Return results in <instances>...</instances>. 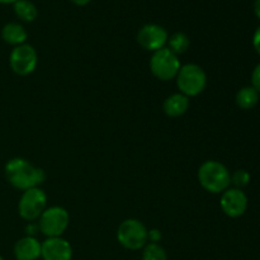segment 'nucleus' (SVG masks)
I'll use <instances>...</instances> for the list:
<instances>
[{
	"mask_svg": "<svg viewBox=\"0 0 260 260\" xmlns=\"http://www.w3.org/2000/svg\"><path fill=\"white\" fill-rule=\"evenodd\" d=\"M5 177L14 188L27 190L40 187L46 179V174L41 168L35 167L28 160L14 157L5 165Z\"/></svg>",
	"mask_w": 260,
	"mask_h": 260,
	"instance_id": "f257e3e1",
	"label": "nucleus"
},
{
	"mask_svg": "<svg viewBox=\"0 0 260 260\" xmlns=\"http://www.w3.org/2000/svg\"><path fill=\"white\" fill-rule=\"evenodd\" d=\"M198 182L203 189L217 194L229 189L231 184V174L228 168L220 161L208 160L198 169Z\"/></svg>",
	"mask_w": 260,
	"mask_h": 260,
	"instance_id": "f03ea898",
	"label": "nucleus"
},
{
	"mask_svg": "<svg viewBox=\"0 0 260 260\" xmlns=\"http://www.w3.org/2000/svg\"><path fill=\"white\" fill-rule=\"evenodd\" d=\"M207 85V75L201 66L187 63L182 66L177 75V86L185 96H197Z\"/></svg>",
	"mask_w": 260,
	"mask_h": 260,
	"instance_id": "7ed1b4c3",
	"label": "nucleus"
},
{
	"mask_svg": "<svg viewBox=\"0 0 260 260\" xmlns=\"http://www.w3.org/2000/svg\"><path fill=\"white\" fill-rule=\"evenodd\" d=\"M117 240L128 250H140L149 241V230L136 218L124 220L117 230Z\"/></svg>",
	"mask_w": 260,
	"mask_h": 260,
	"instance_id": "20e7f679",
	"label": "nucleus"
},
{
	"mask_svg": "<svg viewBox=\"0 0 260 260\" xmlns=\"http://www.w3.org/2000/svg\"><path fill=\"white\" fill-rule=\"evenodd\" d=\"M180 68L182 65H180L178 55L172 52L168 47L155 51L150 60V70L152 75L160 80L168 81L170 79L177 78Z\"/></svg>",
	"mask_w": 260,
	"mask_h": 260,
	"instance_id": "39448f33",
	"label": "nucleus"
},
{
	"mask_svg": "<svg viewBox=\"0 0 260 260\" xmlns=\"http://www.w3.org/2000/svg\"><path fill=\"white\" fill-rule=\"evenodd\" d=\"M70 216L63 207L53 206L43 211L38 221V229L47 238H60L69 228Z\"/></svg>",
	"mask_w": 260,
	"mask_h": 260,
	"instance_id": "423d86ee",
	"label": "nucleus"
},
{
	"mask_svg": "<svg viewBox=\"0 0 260 260\" xmlns=\"http://www.w3.org/2000/svg\"><path fill=\"white\" fill-rule=\"evenodd\" d=\"M47 206V196L40 187L30 188L23 192L18 203L19 216L25 221H35L40 218Z\"/></svg>",
	"mask_w": 260,
	"mask_h": 260,
	"instance_id": "0eeeda50",
	"label": "nucleus"
},
{
	"mask_svg": "<svg viewBox=\"0 0 260 260\" xmlns=\"http://www.w3.org/2000/svg\"><path fill=\"white\" fill-rule=\"evenodd\" d=\"M38 56L35 47L30 45L23 43L13 48L9 56V63L12 70L17 75L27 76L30 75L37 68Z\"/></svg>",
	"mask_w": 260,
	"mask_h": 260,
	"instance_id": "6e6552de",
	"label": "nucleus"
},
{
	"mask_svg": "<svg viewBox=\"0 0 260 260\" xmlns=\"http://www.w3.org/2000/svg\"><path fill=\"white\" fill-rule=\"evenodd\" d=\"M168 32L161 27L151 23V24H145L137 33V42L141 47L147 51L161 50L168 43Z\"/></svg>",
	"mask_w": 260,
	"mask_h": 260,
	"instance_id": "1a4fd4ad",
	"label": "nucleus"
},
{
	"mask_svg": "<svg viewBox=\"0 0 260 260\" xmlns=\"http://www.w3.org/2000/svg\"><path fill=\"white\" fill-rule=\"evenodd\" d=\"M221 208L226 216L236 218L243 216L248 208V197L238 188H229L221 196Z\"/></svg>",
	"mask_w": 260,
	"mask_h": 260,
	"instance_id": "9d476101",
	"label": "nucleus"
},
{
	"mask_svg": "<svg viewBox=\"0 0 260 260\" xmlns=\"http://www.w3.org/2000/svg\"><path fill=\"white\" fill-rule=\"evenodd\" d=\"M41 256L43 260H71L73 248L65 239L47 238L41 244Z\"/></svg>",
	"mask_w": 260,
	"mask_h": 260,
	"instance_id": "9b49d317",
	"label": "nucleus"
},
{
	"mask_svg": "<svg viewBox=\"0 0 260 260\" xmlns=\"http://www.w3.org/2000/svg\"><path fill=\"white\" fill-rule=\"evenodd\" d=\"M14 256L17 260H37L41 256V243L35 236H25L14 245Z\"/></svg>",
	"mask_w": 260,
	"mask_h": 260,
	"instance_id": "f8f14e48",
	"label": "nucleus"
},
{
	"mask_svg": "<svg viewBox=\"0 0 260 260\" xmlns=\"http://www.w3.org/2000/svg\"><path fill=\"white\" fill-rule=\"evenodd\" d=\"M162 108H164L167 116L177 118V117L187 113L188 108H189V98L182 93H175L165 99Z\"/></svg>",
	"mask_w": 260,
	"mask_h": 260,
	"instance_id": "ddd939ff",
	"label": "nucleus"
},
{
	"mask_svg": "<svg viewBox=\"0 0 260 260\" xmlns=\"http://www.w3.org/2000/svg\"><path fill=\"white\" fill-rule=\"evenodd\" d=\"M2 37L5 42L17 47V46H20L23 45V43H25V40H27L28 37V33L22 24L10 22V23H7V24L3 27Z\"/></svg>",
	"mask_w": 260,
	"mask_h": 260,
	"instance_id": "4468645a",
	"label": "nucleus"
},
{
	"mask_svg": "<svg viewBox=\"0 0 260 260\" xmlns=\"http://www.w3.org/2000/svg\"><path fill=\"white\" fill-rule=\"evenodd\" d=\"M259 93L253 86L241 88L236 94V103L243 109H251L258 104Z\"/></svg>",
	"mask_w": 260,
	"mask_h": 260,
	"instance_id": "2eb2a0df",
	"label": "nucleus"
},
{
	"mask_svg": "<svg viewBox=\"0 0 260 260\" xmlns=\"http://www.w3.org/2000/svg\"><path fill=\"white\" fill-rule=\"evenodd\" d=\"M13 5H14V12L17 17L23 22H33L37 18V8L29 0H17Z\"/></svg>",
	"mask_w": 260,
	"mask_h": 260,
	"instance_id": "dca6fc26",
	"label": "nucleus"
},
{
	"mask_svg": "<svg viewBox=\"0 0 260 260\" xmlns=\"http://www.w3.org/2000/svg\"><path fill=\"white\" fill-rule=\"evenodd\" d=\"M168 43H169V50L174 52L175 55H182V53L187 52V50L190 46V41L188 36L183 32H177L168 38Z\"/></svg>",
	"mask_w": 260,
	"mask_h": 260,
	"instance_id": "f3484780",
	"label": "nucleus"
},
{
	"mask_svg": "<svg viewBox=\"0 0 260 260\" xmlns=\"http://www.w3.org/2000/svg\"><path fill=\"white\" fill-rule=\"evenodd\" d=\"M142 260H168L167 253L159 244H146L142 253Z\"/></svg>",
	"mask_w": 260,
	"mask_h": 260,
	"instance_id": "a211bd4d",
	"label": "nucleus"
},
{
	"mask_svg": "<svg viewBox=\"0 0 260 260\" xmlns=\"http://www.w3.org/2000/svg\"><path fill=\"white\" fill-rule=\"evenodd\" d=\"M249 182H250V174L246 170L239 169L231 174V184H234V187L238 189L246 187Z\"/></svg>",
	"mask_w": 260,
	"mask_h": 260,
	"instance_id": "6ab92c4d",
	"label": "nucleus"
},
{
	"mask_svg": "<svg viewBox=\"0 0 260 260\" xmlns=\"http://www.w3.org/2000/svg\"><path fill=\"white\" fill-rule=\"evenodd\" d=\"M251 84H253L251 86L258 93H260V63L255 66V69L253 70V74H251Z\"/></svg>",
	"mask_w": 260,
	"mask_h": 260,
	"instance_id": "aec40b11",
	"label": "nucleus"
},
{
	"mask_svg": "<svg viewBox=\"0 0 260 260\" xmlns=\"http://www.w3.org/2000/svg\"><path fill=\"white\" fill-rule=\"evenodd\" d=\"M149 240L151 243L157 244L161 240V233L159 230H156V229H152V230L149 231Z\"/></svg>",
	"mask_w": 260,
	"mask_h": 260,
	"instance_id": "412c9836",
	"label": "nucleus"
},
{
	"mask_svg": "<svg viewBox=\"0 0 260 260\" xmlns=\"http://www.w3.org/2000/svg\"><path fill=\"white\" fill-rule=\"evenodd\" d=\"M253 46H254V48H255L256 52H258L259 56H260V27L255 30V33H254Z\"/></svg>",
	"mask_w": 260,
	"mask_h": 260,
	"instance_id": "4be33fe9",
	"label": "nucleus"
},
{
	"mask_svg": "<svg viewBox=\"0 0 260 260\" xmlns=\"http://www.w3.org/2000/svg\"><path fill=\"white\" fill-rule=\"evenodd\" d=\"M254 12L260 19V0H255V3H254Z\"/></svg>",
	"mask_w": 260,
	"mask_h": 260,
	"instance_id": "5701e85b",
	"label": "nucleus"
},
{
	"mask_svg": "<svg viewBox=\"0 0 260 260\" xmlns=\"http://www.w3.org/2000/svg\"><path fill=\"white\" fill-rule=\"evenodd\" d=\"M71 2L76 5H86L88 3H90L91 0H71Z\"/></svg>",
	"mask_w": 260,
	"mask_h": 260,
	"instance_id": "b1692460",
	"label": "nucleus"
},
{
	"mask_svg": "<svg viewBox=\"0 0 260 260\" xmlns=\"http://www.w3.org/2000/svg\"><path fill=\"white\" fill-rule=\"evenodd\" d=\"M15 2H17V0H0L2 4H14Z\"/></svg>",
	"mask_w": 260,
	"mask_h": 260,
	"instance_id": "393cba45",
	"label": "nucleus"
},
{
	"mask_svg": "<svg viewBox=\"0 0 260 260\" xmlns=\"http://www.w3.org/2000/svg\"><path fill=\"white\" fill-rule=\"evenodd\" d=\"M0 260H4V259H3V256H2V255H0Z\"/></svg>",
	"mask_w": 260,
	"mask_h": 260,
	"instance_id": "a878e982",
	"label": "nucleus"
}]
</instances>
